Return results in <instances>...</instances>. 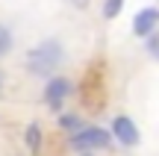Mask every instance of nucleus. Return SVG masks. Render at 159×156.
Segmentation results:
<instances>
[{
	"label": "nucleus",
	"mask_w": 159,
	"mask_h": 156,
	"mask_svg": "<svg viewBox=\"0 0 159 156\" xmlns=\"http://www.w3.org/2000/svg\"><path fill=\"white\" fill-rule=\"evenodd\" d=\"M153 3H159V0H153Z\"/></svg>",
	"instance_id": "2eb2a0df"
},
{
	"label": "nucleus",
	"mask_w": 159,
	"mask_h": 156,
	"mask_svg": "<svg viewBox=\"0 0 159 156\" xmlns=\"http://www.w3.org/2000/svg\"><path fill=\"white\" fill-rule=\"evenodd\" d=\"M71 97H74V80H71V77L53 74L50 80H44V88H41V103H44L47 112L62 115Z\"/></svg>",
	"instance_id": "7ed1b4c3"
},
{
	"label": "nucleus",
	"mask_w": 159,
	"mask_h": 156,
	"mask_svg": "<svg viewBox=\"0 0 159 156\" xmlns=\"http://www.w3.org/2000/svg\"><path fill=\"white\" fill-rule=\"evenodd\" d=\"M68 6H74L77 12H85V9L91 6V0H68Z\"/></svg>",
	"instance_id": "9b49d317"
},
{
	"label": "nucleus",
	"mask_w": 159,
	"mask_h": 156,
	"mask_svg": "<svg viewBox=\"0 0 159 156\" xmlns=\"http://www.w3.org/2000/svg\"><path fill=\"white\" fill-rule=\"evenodd\" d=\"M0 94H3V74H0Z\"/></svg>",
	"instance_id": "f8f14e48"
},
{
	"label": "nucleus",
	"mask_w": 159,
	"mask_h": 156,
	"mask_svg": "<svg viewBox=\"0 0 159 156\" xmlns=\"http://www.w3.org/2000/svg\"><path fill=\"white\" fill-rule=\"evenodd\" d=\"M124 6H127V0H100V15H103V21H115V18H121Z\"/></svg>",
	"instance_id": "6e6552de"
},
{
	"label": "nucleus",
	"mask_w": 159,
	"mask_h": 156,
	"mask_svg": "<svg viewBox=\"0 0 159 156\" xmlns=\"http://www.w3.org/2000/svg\"><path fill=\"white\" fill-rule=\"evenodd\" d=\"M62 65H65V44L56 38V35H47V38H41L39 44H33L27 50V59H24L27 74L39 77V80H50Z\"/></svg>",
	"instance_id": "f257e3e1"
},
{
	"label": "nucleus",
	"mask_w": 159,
	"mask_h": 156,
	"mask_svg": "<svg viewBox=\"0 0 159 156\" xmlns=\"http://www.w3.org/2000/svg\"><path fill=\"white\" fill-rule=\"evenodd\" d=\"M56 124H59V130H62L65 136H74V133H80V130L85 127V118L80 115V112H74V109H65L62 115H56Z\"/></svg>",
	"instance_id": "0eeeda50"
},
{
	"label": "nucleus",
	"mask_w": 159,
	"mask_h": 156,
	"mask_svg": "<svg viewBox=\"0 0 159 156\" xmlns=\"http://www.w3.org/2000/svg\"><path fill=\"white\" fill-rule=\"evenodd\" d=\"M41 145H44V130H41V124L30 121L27 127H24V147H27L30 156H35L41 150Z\"/></svg>",
	"instance_id": "423d86ee"
},
{
	"label": "nucleus",
	"mask_w": 159,
	"mask_h": 156,
	"mask_svg": "<svg viewBox=\"0 0 159 156\" xmlns=\"http://www.w3.org/2000/svg\"><path fill=\"white\" fill-rule=\"evenodd\" d=\"M77 156H97V153H77Z\"/></svg>",
	"instance_id": "ddd939ff"
},
{
	"label": "nucleus",
	"mask_w": 159,
	"mask_h": 156,
	"mask_svg": "<svg viewBox=\"0 0 159 156\" xmlns=\"http://www.w3.org/2000/svg\"><path fill=\"white\" fill-rule=\"evenodd\" d=\"M12 50H15V35H12V29L6 24H0V59L9 56Z\"/></svg>",
	"instance_id": "1a4fd4ad"
},
{
	"label": "nucleus",
	"mask_w": 159,
	"mask_h": 156,
	"mask_svg": "<svg viewBox=\"0 0 159 156\" xmlns=\"http://www.w3.org/2000/svg\"><path fill=\"white\" fill-rule=\"evenodd\" d=\"M115 145L109 127H100V124H85L80 133L68 136V150L74 153H100V150H109Z\"/></svg>",
	"instance_id": "f03ea898"
},
{
	"label": "nucleus",
	"mask_w": 159,
	"mask_h": 156,
	"mask_svg": "<svg viewBox=\"0 0 159 156\" xmlns=\"http://www.w3.org/2000/svg\"><path fill=\"white\" fill-rule=\"evenodd\" d=\"M142 47H144V53H148L153 62H159V29L150 33L148 38H142Z\"/></svg>",
	"instance_id": "9d476101"
},
{
	"label": "nucleus",
	"mask_w": 159,
	"mask_h": 156,
	"mask_svg": "<svg viewBox=\"0 0 159 156\" xmlns=\"http://www.w3.org/2000/svg\"><path fill=\"white\" fill-rule=\"evenodd\" d=\"M109 133H112L115 145H121V147H139V145H142V130H139V124L133 121L130 115H124V112L112 115Z\"/></svg>",
	"instance_id": "20e7f679"
},
{
	"label": "nucleus",
	"mask_w": 159,
	"mask_h": 156,
	"mask_svg": "<svg viewBox=\"0 0 159 156\" xmlns=\"http://www.w3.org/2000/svg\"><path fill=\"white\" fill-rule=\"evenodd\" d=\"M156 29H159V6H156V3L142 6V9L133 15V21H130V33L136 35L139 41L148 38V35L156 33Z\"/></svg>",
	"instance_id": "39448f33"
},
{
	"label": "nucleus",
	"mask_w": 159,
	"mask_h": 156,
	"mask_svg": "<svg viewBox=\"0 0 159 156\" xmlns=\"http://www.w3.org/2000/svg\"><path fill=\"white\" fill-rule=\"evenodd\" d=\"M15 156H24V153H15Z\"/></svg>",
	"instance_id": "4468645a"
}]
</instances>
